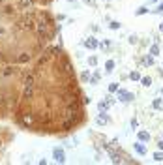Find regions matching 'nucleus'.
<instances>
[{
    "label": "nucleus",
    "mask_w": 163,
    "mask_h": 165,
    "mask_svg": "<svg viewBox=\"0 0 163 165\" xmlns=\"http://www.w3.org/2000/svg\"><path fill=\"white\" fill-rule=\"evenodd\" d=\"M133 148H135V152L139 156H146V146L143 144V141H137V143L133 144Z\"/></svg>",
    "instance_id": "nucleus-5"
},
{
    "label": "nucleus",
    "mask_w": 163,
    "mask_h": 165,
    "mask_svg": "<svg viewBox=\"0 0 163 165\" xmlns=\"http://www.w3.org/2000/svg\"><path fill=\"white\" fill-rule=\"evenodd\" d=\"M159 30H161V32H163V23H161V25H159Z\"/></svg>",
    "instance_id": "nucleus-26"
},
{
    "label": "nucleus",
    "mask_w": 163,
    "mask_h": 165,
    "mask_svg": "<svg viewBox=\"0 0 163 165\" xmlns=\"http://www.w3.org/2000/svg\"><path fill=\"white\" fill-rule=\"evenodd\" d=\"M81 81L82 83H88V81H90V72H82L81 73Z\"/></svg>",
    "instance_id": "nucleus-12"
},
{
    "label": "nucleus",
    "mask_w": 163,
    "mask_h": 165,
    "mask_svg": "<svg viewBox=\"0 0 163 165\" xmlns=\"http://www.w3.org/2000/svg\"><path fill=\"white\" fill-rule=\"evenodd\" d=\"M88 64H90V66H96V64H98V58H96V56H90V58H88Z\"/></svg>",
    "instance_id": "nucleus-22"
},
{
    "label": "nucleus",
    "mask_w": 163,
    "mask_h": 165,
    "mask_svg": "<svg viewBox=\"0 0 163 165\" xmlns=\"http://www.w3.org/2000/svg\"><path fill=\"white\" fill-rule=\"evenodd\" d=\"M109 105H111V103H109V99H107V101H100V111H107Z\"/></svg>",
    "instance_id": "nucleus-16"
},
{
    "label": "nucleus",
    "mask_w": 163,
    "mask_h": 165,
    "mask_svg": "<svg viewBox=\"0 0 163 165\" xmlns=\"http://www.w3.org/2000/svg\"><path fill=\"white\" fill-rule=\"evenodd\" d=\"M34 92V75H28L24 81V99H28Z\"/></svg>",
    "instance_id": "nucleus-1"
},
{
    "label": "nucleus",
    "mask_w": 163,
    "mask_h": 165,
    "mask_svg": "<svg viewBox=\"0 0 163 165\" xmlns=\"http://www.w3.org/2000/svg\"><path fill=\"white\" fill-rule=\"evenodd\" d=\"M141 83H143V86H150L152 85V79L150 77H141Z\"/></svg>",
    "instance_id": "nucleus-14"
},
{
    "label": "nucleus",
    "mask_w": 163,
    "mask_h": 165,
    "mask_svg": "<svg viewBox=\"0 0 163 165\" xmlns=\"http://www.w3.org/2000/svg\"><path fill=\"white\" fill-rule=\"evenodd\" d=\"M109 45H111V41H107V40H105V41H101V43L98 45V47H101V49H107Z\"/></svg>",
    "instance_id": "nucleus-21"
},
{
    "label": "nucleus",
    "mask_w": 163,
    "mask_h": 165,
    "mask_svg": "<svg viewBox=\"0 0 163 165\" xmlns=\"http://www.w3.org/2000/svg\"><path fill=\"white\" fill-rule=\"evenodd\" d=\"M69 2H73V0H69Z\"/></svg>",
    "instance_id": "nucleus-27"
},
{
    "label": "nucleus",
    "mask_w": 163,
    "mask_h": 165,
    "mask_svg": "<svg viewBox=\"0 0 163 165\" xmlns=\"http://www.w3.org/2000/svg\"><path fill=\"white\" fill-rule=\"evenodd\" d=\"M109 27L113 28V30H118V28H120V23H118V21H111V25H109Z\"/></svg>",
    "instance_id": "nucleus-19"
},
{
    "label": "nucleus",
    "mask_w": 163,
    "mask_h": 165,
    "mask_svg": "<svg viewBox=\"0 0 163 165\" xmlns=\"http://www.w3.org/2000/svg\"><path fill=\"white\" fill-rule=\"evenodd\" d=\"M158 148H159V150H163V139H161V141L158 143Z\"/></svg>",
    "instance_id": "nucleus-25"
},
{
    "label": "nucleus",
    "mask_w": 163,
    "mask_h": 165,
    "mask_svg": "<svg viewBox=\"0 0 163 165\" xmlns=\"http://www.w3.org/2000/svg\"><path fill=\"white\" fill-rule=\"evenodd\" d=\"M129 79L131 81H141V73L139 72H131L129 73Z\"/></svg>",
    "instance_id": "nucleus-15"
},
{
    "label": "nucleus",
    "mask_w": 163,
    "mask_h": 165,
    "mask_svg": "<svg viewBox=\"0 0 163 165\" xmlns=\"http://www.w3.org/2000/svg\"><path fill=\"white\" fill-rule=\"evenodd\" d=\"M146 11H148V8H145V6H143V8H139V9H135V15H145Z\"/></svg>",
    "instance_id": "nucleus-17"
},
{
    "label": "nucleus",
    "mask_w": 163,
    "mask_h": 165,
    "mask_svg": "<svg viewBox=\"0 0 163 165\" xmlns=\"http://www.w3.org/2000/svg\"><path fill=\"white\" fill-rule=\"evenodd\" d=\"M118 90V83H111L109 85V92H116Z\"/></svg>",
    "instance_id": "nucleus-20"
},
{
    "label": "nucleus",
    "mask_w": 163,
    "mask_h": 165,
    "mask_svg": "<svg viewBox=\"0 0 163 165\" xmlns=\"http://www.w3.org/2000/svg\"><path fill=\"white\" fill-rule=\"evenodd\" d=\"M137 137H139V141H143V143H145V141H150V133H148V131H139Z\"/></svg>",
    "instance_id": "nucleus-8"
},
{
    "label": "nucleus",
    "mask_w": 163,
    "mask_h": 165,
    "mask_svg": "<svg viewBox=\"0 0 163 165\" xmlns=\"http://www.w3.org/2000/svg\"><path fill=\"white\" fill-rule=\"evenodd\" d=\"M113 68H114V60H107V62H105V72L107 73L113 72Z\"/></svg>",
    "instance_id": "nucleus-10"
},
{
    "label": "nucleus",
    "mask_w": 163,
    "mask_h": 165,
    "mask_svg": "<svg viewBox=\"0 0 163 165\" xmlns=\"http://www.w3.org/2000/svg\"><path fill=\"white\" fill-rule=\"evenodd\" d=\"M137 126H139V120H137V118H131V128H133V129H135V128H137Z\"/></svg>",
    "instance_id": "nucleus-23"
},
{
    "label": "nucleus",
    "mask_w": 163,
    "mask_h": 165,
    "mask_svg": "<svg viewBox=\"0 0 163 165\" xmlns=\"http://www.w3.org/2000/svg\"><path fill=\"white\" fill-rule=\"evenodd\" d=\"M107 122H109V116L105 115L103 111H100V115H98V118H96V124H98V126H105Z\"/></svg>",
    "instance_id": "nucleus-6"
},
{
    "label": "nucleus",
    "mask_w": 163,
    "mask_h": 165,
    "mask_svg": "<svg viewBox=\"0 0 163 165\" xmlns=\"http://www.w3.org/2000/svg\"><path fill=\"white\" fill-rule=\"evenodd\" d=\"M53 158H54V161H56V163H64V161H66V154H64V150H62L60 146L53 148Z\"/></svg>",
    "instance_id": "nucleus-2"
},
{
    "label": "nucleus",
    "mask_w": 163,
    "mask_h": 165,
    "mask_svg": "<svg viewBox=\"0 0 163 165\" xmlns=\"http://www.w3.org/2000/svg\"><path fill=\"white\" fill-rule=\"evenodd\" d=\"M32 4H34V0H19V2H17L19 9H28Z\"/></svg>",
    "instance_id": "nucleus-7"
},
{
    "label": "nucleus",
    "mask_w": 163,
    "mask_h": 165,
    "mask_svg": "<svg viewBox=\"0 0 163 165\" xmlns=\"http://www.w3.org/2000/svg\"><path fill=\"white\" fill-rule=\"evenodd\" d=\"M161 94H163V90H161Z\"/></svg>",
    "instance_id": "nucleus-28"
},
{
    "label": "nucleus",
    "mask_w": 163,
    "mask_h": 165,
    "mask_svg": "<svg viewBox=\"0 0 163 165\" xmlns=\"http://www.w3.org/2000/svg\"><path fill=\"white\" fill-rule=\"evenodd\" d=\"M154 13H163V4H159L158 9H154Z\"/></svg>",
    "instance_id": "nucleus-24"
},
{
    "label": "nucleus",
    "mask_w": 163,
    "mask_h": 165,
    "mask_svg": "<svg viewBox=\"0 0 163 165\" xmlns=\"http://www.w3.org/2000/svg\"><path fill=\"white\" fill-rule=\"evenodd\" d=\"M152 107L154 109H163V99H154V101H152Z\"/></svg>",
    "instance_id": "nucleus-11"
},
{
    "label": "nucleus",
    "mask_w": 163,
    "mask_h": 165,
    "mask_svg": "<svg viewBox=\"0 0 163 165\" xmlns=\"http://www.w3.org/2000/svg\"><path fill=\"white\" fill-rule=\"evenodd\" d=\"M158 54H159V45L154 43L152 47H150V56H158Z\"/></svg>",
    "instance_id": "nucleus-9"
},
{
    "label": "nucleus",
    "mask_w": 163,
    "mask_h": 165,
    "mask_svg": "<svg viewBox=\"0 0 163 165\" xmlns=\"http://www.w3.org/2000/svg\"><path fill=\"white\" fill-rule=\"evenodd\" d=\"M82 45H84L86 49H96V47H98L100 43H98V40H96L94 36H90V38H86V40L82 41Z\"/></svg>",
    "instance_id": "nucleus-4"
},
{
    "label": "nucleus",
    "mask_w": 163,
    "mask_h": 165,
    "mask_svg": "<svg viewBox=\"0 0 163 165\" xmlns=\"http://www.w3.org/2000/svg\"><path fill=\"white\" fill-rule=\"evenodd\" d=\"M118 92V99H120V101H124V103H127V101H131L133 99V94L131 92H127V90H116Z\"/></svg>",
    "instance_id": "nucleus-3"
},
{
    "label": "nucleus",
    "mask_w": 163,
    "mask_h": 165,
    "mask_svg": "<svg viewBox=\"0 0 163 165\" xmlns=\"http://www.w3.org/2000/svg\"><path fill=\"white\" fill-rule=\"evenodd\" d=\"M98 81H100V73L94 72V75H90V85H96Z\"/></svg>",
    "instance_id": "nucleus-13"
},
{
    "label": "nucleus",
    "mask_w": 163,
    "mask_h": 165,
    "mask_svg": "<svg viewBox=\"0 0 163 165\" xmlns=\"http://www.w3.org/2000/svg\"><path fill=\"white\" fill-rule=\"evenodd\" d=\"M154 160H156V161H163V154H161V150H159V152H154Z\"/></svg>",
    "instance_id": "nucleus-18"
}]
</instances>
